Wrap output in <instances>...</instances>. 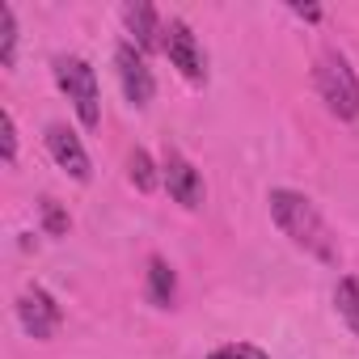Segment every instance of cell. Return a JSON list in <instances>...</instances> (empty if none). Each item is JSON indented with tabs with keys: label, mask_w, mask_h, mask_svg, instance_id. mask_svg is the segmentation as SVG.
Returning <instances> with one entry per match:
<instances>
[{
	"label": "cell",
	"mask_w": 359,
	"mask_h": 359,
	"mask_svg": "<svg viewBox=\"0 0 359 359\" xmlns=\"http://www.w3.org/2000/svg\"><path fill=\"white\" fill-rule=\"evenodd\" d=\"M0 156H5V165L18 161V118H13V110H0Z\"/></svg>",
	"instance_id": "14"
},
{
	"label": "cell",
	"mask_w": 359,
	"mask_h": 359,
	"mask_svg": "<svg viewBox=\"0 0 359 359\" xmlns=\"http://www.w3.org/2000/svg\"><path fill=\"white\" fill-rule=\"evenodd\" d=\"M114 72H118V85H123V97L144 110L152 97H156V76L148 68V55L135 47V43H118L114 47Z\"/></svg>",
	"instance_id": "7"
},
{
	"label": "cell",
	"mask_w": 359,
	"mask_h": 359,
	"mask_svg": "<svg viewBox=\"0 0 359 359\" xmlns=\"http://www.w3.org/2000/svg\"><path fill=\"white\" fill-rule=\"evenodd\" d=\"M266 203H271V220L279 224V233H283L296 250H304L309 258H317V262H325V266H338V262H342L338 237H334V229L325 224V216L317 212V203H313L309 195L287 191V187H275V191L266 195Z\"/></svg>",
	"instance_id": "1"
},
{
	"label": "cell",
	"mask_w": 359,
	"mask_h": 359,
	"mask_svg": "<svg viewBox=\"0 0 359 359\" xmlns=\"http://www.w3.org/2000/svg\"><path fill=\"white\" fill-rule=\"evenodd\" d=\"M43 224H47V233L51 237H60V233H68V216H64V208L55 203V199H43Z\"/></svg>",
	"instance_id": "16"
},
{
	"label": "cell",
	"mask_w": 359,
	"mask_h": 359,
	"mask_svg": "<svg viewBox=\"0 0 359 359\" xmlns=\"http://www.w3.org/2000/svg\"><path fill=\"white\" fill-rule=\"evenodd\" d=\"M208 359H271L262 346H254V342H224V346H216Z\"/></svg>",
	"instance_id": "15"
},
{
	"label": "cell",
	"mask_w": 359,
	"mask_h": 359,
	"mask_svg": "<svg viewBox=\"0 0 359 359\" xmlns=\"http://www.w3.org/2000/svg\"><path fill=\"white\" fill-rule=\"evenodd\" d=\"M292 13L304 18V22H321V9L317 5H296V0H292Z\"/></svg>",
	"instance_id": "17"
},
{
	"label": "cell",
	"mask_w": 359,
	"mask_h": 359,
	"mask_svg": "<svg viewBox=\"0 0 359 359\" xmlns=\"http://www.w3.org/2000/svg\"><path fill=\"white\" fill-rule=\"evenodd\" d=\"M334 309L338 317L359 334V275H342L338 287H334Z\"/></svg>",
	"instance_id": "12"
},
{
	"label": "cell",
	"mask_w": 359,
	"mask_h": 359,
	"mask_svg": "<svg viewBox=\"0 0 359 359\" xmlns=\"http://www.w3.org/2000/svg\"><path fill=\"white\" fill-rule=\"evenodd\" d=\"M18 321H22V330H26L30 338L51 342V338L64 330V309H60V300H55L47 287L30 283V287L18 296Z\"/></svg>",
	"instance_id": "5"
},
{
	"label": "cell",
	"mask_w": 359,
	"mask_h": 359,
	"mask_svg": "<svg viewBox=\"0 0 359 359\" xmlns=\"http://www.w3.org/2000/svg\"><path fill=\"white\" fill-rule=\"evenodd\" d=\"M313 81H317V93L325 102V110L342 123H355L359 118V76L351 68V60L334 47H325L317 55V68H313Z\"/></svg>",
	"instance_id": "2"
},
{
	"label": "cell",
	"mask_w": 359,
	"mask_h": 359,
	"mask_svg": "<svg viewBox=\"0 0 359 359\" xmlns=\"http://www.w3.org/2000/svg\"><path fill=\"white\" fill-rule=\"evenodd\" d=\"M127 177H131V187H135L140 195H152V191L161 187V169H156V161H152L144 148H131V156H127Z\"/></svg>",
	"instance_id": "11"
},
{
	"label": "cell",
	"mask_w": 359,
	"mask_h": 359,
	"mask_svg": "<svg viewBox=\"0 0 359 359\" xmlns=\"http://www.w3.org/2000/svg\"><path fill=\"white\" fill-rule=\"evenodd\" d=\"M161 51L169 55V64L182 72L191 85H208V55H203L195 30H191L182 18H169V22H165V43H161Z\"/></svg>",
	"instance_id": "4"
},
{
	"label": "cell",
	"mask_w": 359,
	"mask_h": 359,
	"mask_svg": "<svg viewBox=\"0 0 359 359\" xmlns=\"http://www.w3.org/2000/svg\"><path fill=\"white\" fill-rule=\"evenodd\" d=\"M161 182H165L169 199H173V203H182L187 212H199L203 199H208L203 173H199L182 152H177V148H165V156H161Z\"/></svg>",
	"instance_id": "6"
},
{
	"label": "cell",
	"mask_w": 359,
	"mask_h": 359,
	"mask_svg": "<svg viewBox=\"0 0 359 359\" xmlns=\"http://www.w3.org/2000/svg\"><path fill=\"white\" fill-rule=\"evenodd\" d=\"M123 26H127L131 43H135L144 55L161 51V43H165V22H161V13L148 5V0H131V5H123Z\"/></svg>",
	"instance_id": "9"
},
{
	"label": "cell",
	"mask_w": 359,
	"mask_h": 359,
	"mask_svg": "<svg viewBox=\"0 0 359 359\" xmlns=\"http://www.w3.org/2000/svg\"><path fill=\"white\" fill-rule=\"evenodd\" d=\"M144 292H148V304H156V309H173L177 304V275H173V266L161 254L148 258V283H144Z\"/></svg>",
	"instance_id": "10"
},
{
	"label": "cell",
	"mask_w": 359,
	"mask_h": 359,
	"mask_svg": "<svg viewBox=\"0 0 359 359\" xmlns=\"http://www.w3.org/2000/svg\"><path fill=\"white\" fill-rule=\"evenodd\" d=\"M18 13H13V5H0V64L5 68H13L18 64Z\"/></svg>",
	"instance_id": "13"
},
{
	"label": "cell",
	"mask_w": 359,
	"mask_h": 359,
	"mask_svg": "<svg viewBox=\"0 0 359 359\" xmlns=\"http://www.w3.org/2000/svg\"><path fill=\"white\" fill-rule=\"evenodd\" d=\"M51 72H55V85L64 89V97L72 102L81 127L85 131H97L102 127V89H97L93 64L81 60V55H55L51 60Z\"/></svg>",
	"instance_id": "3"
},
{
	"label": "cell",
	"mask_w": 359,
	"mask_h": 359,
	"mask_svg": "<svg viewBox=\"0 0 359 359\" xmlns=\"http://www.w3.org/2000/svg\"><path fill=\"white\" fill-rule=\"evenodd\" d=\"M43 140H47L51 161H55V165L72 177V182H89V177H93V161H89V152H85V144H81V135H76L72 127L51 123Z\"/></svg>",
	"instance_id": "8"
}]
</instances>
